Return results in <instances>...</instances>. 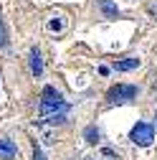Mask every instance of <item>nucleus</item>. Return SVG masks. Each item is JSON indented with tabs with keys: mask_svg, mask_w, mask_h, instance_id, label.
I'll return each instance as SVG.
<instances>
[{
	"mask_svg": "<svg viewBox=\"0 0 157 160\" xmlns=\"http://www.w3.org/2000/svg\"><path fill=\"white\" fill-rule=\"evenodd\" d=\"M69 107H66V99H64V94L58 92L56 87H43V92H41V102H38V112L41 114H58V112H66Z\"/></svg>",
	"mask_w": 157,
	"mask_h": 160,
	"instance_id": "1",
	"label": "nucleus"
},
{
	"mask_svg": "<svg viewBox=\"0 0 157 160\" xmlns=\"http://www.w3.org/2000/svg\"><path fill=\"white\" fill-rule=\"evenodd\" d=\"M137 94H140V89H137L134 84H117L107 92V104H124V102H132V99H137Z\"/></svg>",
	"mask_w": 157,
	"mask_h": 160,
	"instance_id": "2",
	"label": "nucleus"
},
{
	"mask_svg": "<svg viewBox=\"0 0 157 160\" xmlns=\"http://www.w3.org/2000/svg\"><path fill=\"white\" fill-rule=\"evenodd\" d=\"M129 140L134 145H140V148H147V145H152V140H155V127L147 125V122H137L132 127V132H129Z\"/></svg>",
	"mask_w": 157,
	"mask_h": 160,
	"instance_id": "3",
	"label": "nucleus"
},
{
	"mask_svg": "<svg viewBox=\"0 0 157 160\" xmlns=\"http://www.w3.org/2000/svg\"><path fill=\"white\" fill-rule=\"evenodd\" d=\"M28 64H31L33 76H41V74H43V58H41V51H38V48H31V53H28Z\"/></svg>",
	"mask_w": 157,
	"mask_h": 160,
	"instance_id": "4",
	"label": "nucleus"
},
{
	"mask_svg": "<svg viewBox=\"0 0 157 160\" xmlns=\"http://www.w3.org/2000/svg\"><path fill=\"white\" fill-rule=\"evenodd\" d=\"M18 155V145L13 140H0V160H13Z\"/></svg>",
	"mask_w": 157,
	"mask_h": 160,
	"instance_id": "5",
	"label": "nucleus"
},
{
	"mask_svg": "<svg viewBox=\"0 0 157 160\" xmlns=\"http://www.w3.org/2000/svg\"><path fill=\"white\" fill-rule=\"evenodd\" d=\"M99 8L104 13V18H119V8H117V3H112V0H99Z\"/></svg>",
	"mask_w": 157,
	"mask_h": 160,
	"instance_id": "6",
	"label": "nucleus"
},
{
	"mask_svg": "<svg viewBox=\"0 0 157 160\" xmlns=\"http://www.w3.org/2000/svg\"><path fill=\"white\" fill-rule=\"evenodd\" d=\"M137 66H140V58H122V61H117L114 64V69L117 71H132V69H137Z\"/></svg>",
	"mask_w": 157,
	"mask_h": 160,
	"instance_id": "7",
	"label": "nucleus"
},
{
	"mask_svg": "<svg viewBox=\"0 0 157 160\" xmlns=\"http://www.w3.org/2000/svg\"><path fill=\"white\" fill-rule=\"evenodd\" d=\"M99 137H102V132L96 130V125H89V127L84 130V140H86L89 145H96V142H99Z\"/></svg>",
	"mask_w": 157,
	"mask_h": 160,
	"instance_id": "8",
	"label": "nucleus"
},
{
	"mask_svg": "<svg viewBox=\"0 0 157 160\" xmlns=\"http://www.w3.org/2000/svg\"><path fill=\"white\" fill-rule=\"evenodd\" d=\"M48 31H51V33L64 31V15H53L51 21H48Z\"/></svg>",
	"mask_w": 157,
	"mask_h": 160,
	"instance_id": "9",
	"label": "nucleus"
},
{
	"mask_svg": "<svg viewBox=\"0 0 157 160\" xmlns=\"http://www.w3.org/2000/svg\"><path fill=\"white\" fill-rule=\"evenodd\" d=\"M8 46V28H5V21L0 18V48Z\"/></svg>",
	"mask_w": 157,
	"mask_h": 160,
	"instance_id": "10",
	"label": "nucleus"
},
{
	"mask_svg": "<svg viewBox=\"0 0 157 160\" xmlns=\"http://www.w3.org/2000/svg\"><path fill=\"white\" fill-rule=\"evenodd\" d=\"M48 125H64L66 122V112H58V114H51L48 119H46Z\"/></svg>",
	"mask_w": 157,
	"mask_h": 160,
	"instance_id": "11",
	"label": "nucleus"
},
{
	"mask_svg": "<svg viewBox=\"0 0 157 160\" xmlns=\"http://www.w3.org/2000/svg\"><path fill=\"white\" fill-rule=\"evenodd\" d=\"M33 160H46V155L41 152V148H38L36 142H33Z\"/></svg>",
	"mask_w": 157,
	"mask_h": 160,
	"instance_id": "12",
	"label": "nucleus"
},
{
	"mask_svg": "<svg viewBox=\"0 0 157 160\" xmlns=\"http://www.w3.org/2000/svg\"><path fill=\"white\" fill-rule=\"evenodd\" d=\"M152 127H155V130H157V112H155V125H152Z\"/></svg>",
	"mask_w": 157,
	"mask_h": 160,
	"instance_id": "13",
	"label": "nucleus"
},
{
	"mask_svg": "<svg viewBox=\"0 0 157 160\" xmlns=\"http://www.w3.org/2000/svg\"><path fill=\"white\" fill-rule=\"evenodd\" d=\"M86 160H94V158H86Z\"/></svg>",
	"mask_w": 157,
	"mask_h": 160,
	"instance_id": "14",
	"label": "nucleus"
}]
</instances>
